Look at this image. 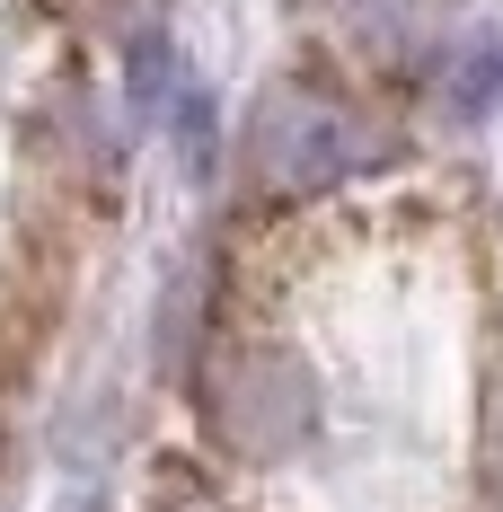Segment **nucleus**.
<instances>
[{"instance_id":"obj_1","label":"nucleus","mask_w":503,"mask_h":512,"mask_svg":"<svg viewBox=\"0 0 503 512\" xmlns=\"http://www.w3.org/2000/svg\"><path fill=\"white\" fill-rule=\"evenodd\" d=\"M362 159H371V133H353L345 115L318 98H274L256 115V142H248V168L265 195H327Z\"/></svg>"},{"instance_id":"obj_2","label":"nucleus","mask_w":503,"mask_h":512,"mask_svg":"<svg viewBox=\"0 0 503 512\" xmlns=\"http://www.w3.org/2000/svg\"><path fill=\"white\" fill-rule=\"evenodd\" d=\"M495 98H503V53L495 45H468V62L451 71V106L477 124V115H495Z\"/></svg>"}]
</instances>
